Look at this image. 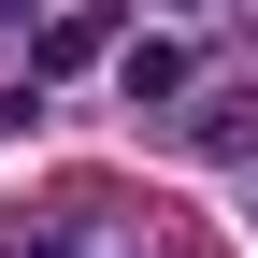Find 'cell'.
Instances as JSON below:
<instances>
[{"label": "cell", "mask_w": 258, "mask_h": 258, "mask_svg": "<svg viewBox=\"0 0 258 258\" xmlns=\"http://www.w3.org/2000/svg\"><path fill=\"white\" fill-rule=\"evenodd\" d=\"M186 144H201V158H244V144H258V115L230 101V86H215V115H186Z\"/></svg>", "instance_id": "obj_3"}, {"label": "cell", "mask_w": 258, "mask_h": 258, "mask_svg": "<svg viewBox=\"0 0 258 258\" xmlns=\"http://www.w3.org/2000/svg\"><path fill=\"white\" fill-rule=\"evenodd\" d=\"M115 86H129V101H186V43H129Z\"/></svg>", "instance_id": "obj_1"}, {"label": "cell", "mask_w": 258, "mask_h": 258, "mask_svg": "<svg viewBox=\"0 0 258 258\" xmlns=\"http://www.w3.org/2000/svg\"><path fill=\"white\" fill-rule=\"evenodd\" d=\"M101 29H115V15H101V0H72V15H57V29H43V72H72V57H101Z\"/></svg>", "instance_id": "obj_2"}]
</instances>
